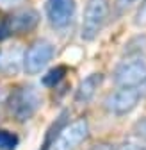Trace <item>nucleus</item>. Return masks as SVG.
Here are the masks:
<instances>
[{"instance_id":"nucleus-2","label":"nucleus","mask_w":146,"mask_h":150,"mask_svg":"<svg viewBox=\"0 0 146 150\" xmlns=\"http://www.w3.org/2000/svg\"><path fill=\"white\" fill-rule=\"evenodd\" d=\"M109 18V0H87L82 18V40L93 41Z\"/></svg>"},{"instance_id":"nucleus-12","label":"nucleus","mask_w":146,"mask_h":150,"mask_svg":"<svg viewBox=\"0 0 146 150\" xmlns=\"http://www.w3.org/2000/svg\"><path fill=\"white\" fill-rule=\"evenodd\" d=\"M135 134L144 141V146H146V118L141 120V122L135 125Z\"/></svg>"},{"instance_id":"nucleus-7","label":"nucleus","mask_w":146,"mask_h":150,"mask_svg":"<svg viewBox=\"0 0 146 150\" xmlns=\"http://www.w3.org/2000/svg\"><path fill=\"white\" fill-rule=\"evenodd\" d=\"M73 13H75L73 0H46L48 22L55 29H64L71 22Z\"/></svg>"},{"instance_id":"nucleus-11","label":"nucleus","mask_w":146,"mask_h":150,"mask_svg":"<svg viewBox=\"0 0 146 150\" xmlns=\"http://www.w3.org/2000/svg\"><path fill=\"white\" fill-rule=\"evenodd\" d=\"M18 145V138L9 130H0V150H14Z\"/></svg>"},{"instance_id":"nucleus-6","label":"nucleus","mask_w":146,"mask_h":150,"mask_svg":"<svg viewBox=\"0 0 146 150\" xmlns=\"http://www.w3.org/2000/svg\"><path fill=\"white\" fill-rule=\"evenodd\" d=\"M139 98H141V93L137 88H119L107 97L105 105L112 115L123 116V115H128L137 105Z\"/></svg>"},{"instance_id":"nucleus-4","label":"nucleus","mask_w":146,"mask_h":150,"mask_svg":"<svg viewBox=\"0 0 146 150\" xmlns=\"http://www.w3.org/2000/svg\"><path fill=\"white\" fill-rule=\"evenodd\" d=\"M89 136V123L87 120L80 118L64 127L52 145V150H75L82 141Z\"/></svg>"},{"instance_id":"nucleus-3","label":"nucleus","mask_w":146,"mask_h":150,"mask_svg":"<svg viewBox=\"0 0 146 150\" xmlns=\"http://www.w3.org/2000/svg\"><path fill=\"white\" fill-rule=\"evenodd\" d=\"M114 81L119 88H137L146 82V59L128 57L118 64L114 71Z\"/></svg>"},{"instance_id":"nucleus-14","label":"nucleus","mask_w":146,"mask_h":150,"mask_svg":"<svg viewBox=\"0 0 146 150\" xmlns=\"http://www.w3.org/2000/svg\"><path fill=\"white\" fill-rule=\"evenodd\" d=\"M22 2L23 0H0V9H11V7H16Z\"/></svg>"},{"instance_id":"nucleus-8","label":"nucleus","mask_w":146,"mask_h":150,"mask_svg":"<svg viewBox=\"0 0 146 150\" xmlns=\"http://www.w3.org/2000/svg\"><path fill=\"white\" fill-rule=\"evenodd\" d=\"M102 81H103V75H102V73H91V75H87V77L79 84V88H77L75 100H77L79 104L89 102L91 98L95 97V93H96V89L100 88Z\"/></svg>"},{"instance_id":"nucleus-13","label":"nucleus","mask_w":146,"mask_h":150,"mask_svg":"<svg viewBox=\"0 0 146 150\" xmlns=\"http://www.w3.org/2000/svg\"><path fill=\"white\" fill-rule=\"evenodd\" d=\"M119 150H146V146L142 143H134V141H128V143H125L121 145Z\"/></svg>"},{"instance_id":"nucleus-1","label":"nucleus","mask_w":146,"mask_h":150,"mask_svg":"<svg viewBox=\"0 0 146 150\" xmlns=\"http://www.w3.org/2000/svg\"><path fill=\"white\" fill-rule=\"evenodd\" d=\"M39 105H41V97L32 86L18 88L11 93L9 109H11V115L18 122L30 120L36 115V111L39 109Z\"/></svg>"},{"instance_id":"nucleus-15","label":"nucleus","mask_w":146,"mask_h":150,"mask_svg":"<svg viewBox=\"0 0 146 150\" xmlns=\"http://www.w3.org/2000/svg\"><path fill=\"white\" fill-rule=\"evenodd\" d=\"M135 23H137V25H144V23H146V4H142V7L139 9Z\"/></svg>"},{"instance_id":"nucleus-10","label":"nucleus","mask_w":146,"mask_h":150,"mask_svg":"<svg viewBox=\"0 0 146 150\" xmlns=\"http://www.w3.org/2000/svg\"><path fill=\"white\" fill-rule=\"evenodd\" d=\"M64 73H66V68L64 66H55L53 70H50L46 75H43V84L52 88V86H55L62 77H64Z\"/></svg>"},{"instance_id":"nucleus-5","label":"nucleus","mask_w":146,"mask_h":150,"mask_svg":"<svg viewBox=\"0 0 146 150\" xmlns=\"http://www.w3.org/2000/svg\"><path fill=\"white\" fill-rule=\"evenodd\" d=\"M53 57V47L52 43L41 40V41H36L25 54L23 57V68L29 75H36L39 73Z\"/></svg>"},{"instance_id":"nucleus-9","label":"nucleus","mask_w":146,"mask_h":150,"mask_svg":"<svg viewBox=\"0 0 146 150\" xmlns=\"http://www.w3.org/2000/svg\"><path fill=\"white\" fill-rule=\"evenodd\" d=\"M39 22V14L29 9V11H23V13H18L11 18L9 22V32H25V30H30L38 25Z\"/></svg>"},{"instance_id":"nucleus-16","label":"nucleus","mask_w":146,"mask_h":150,"mask_svg":"<svg viewBox=\"0 0 146 150\" xmlns=\"http://www.w3.org/2000/svg\"><path fill=\"white\" fill-rule=\"evenodd\" d=\"M93 150H114L111 145H107V143H103V145H98V146H95Z\"/></svg>"}]
</instances>
